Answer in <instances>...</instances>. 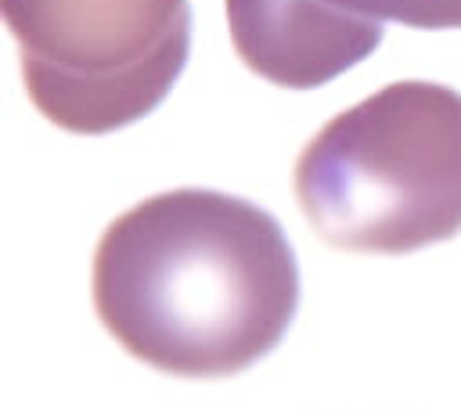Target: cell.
<instances>
[{
	"mask_svg": "<svg viewBox=\"0 0 461 414\" xmlns=\"http://www.w3.org/2000/svg\"><path fill=\"white\" fill-rule=\"evenodd\" d=\"M90 292L104 331L140 364L176 378H227L288 335L299 263L263 205L173 187L104 227Z\"/></svg>",
	"mask_w": 461,
	"mask_h": 414,
	"instance_id": "cell-1",
	"label": "cell"
},
{
	"mask_svg": "<svg viewBox=\"0 0 461 414\" xmlns=\"http://www.w3.org/2000/svg\"><path fill=\"white\" fill-rule=\"evenodd\" d=\"M306 223L346 252L403 256L461 230V94L389 83L331 115L295 158Z\"/></svg>",
	"mask_w": 461,
	"mask_h": 414,
	"instance_id": "cell-2",
	"label": "cell"
},
{
	"mask_svg": "<svg viewBox=\"0 0 461 414\" xmlns=\"http://www.w3.org/2000/svg\"><path fill=\"white\" fill-rule=\"evenodd\" d=\"M32 108L101 137L151 115L191 54L187 0H0Z\"/></svg>",
	"mask_w": 461,
	"mask_h": 414,
	"instance_id": "cell-3",
	"label": "cell"
},
{
	"mask_svg": "<svg viewBox=\"0 0 461 414\" xmlns=\"http://www.w3.org/2000/svg\"><path fill=\"white\" fill-rule=\"evenodd\" d=\"M227 29L245 68L288 90L339 79L385 36L382 22L342 14L321 0H227Z\"/></svg>",
	"mask_w": 461,
	"mask_h": 414,
	"instance_id": "cell-4",
	"label": "cell"
},
{
	"mask_svg": "<svg viewBox=\"0 0 461 414\" xmlns=\"http://www.w3.org/2000/svg\"><path fill=\"white\" fill-rule=\"evenodd\" d=\"M353 18L400 22L411 29H461V0H321Z\"/></svg>",
	"mask_w": 461,
	"mask_h": 414,
	"instance_id": "cell-5",
	"label": "cell"
}]
</instances>
